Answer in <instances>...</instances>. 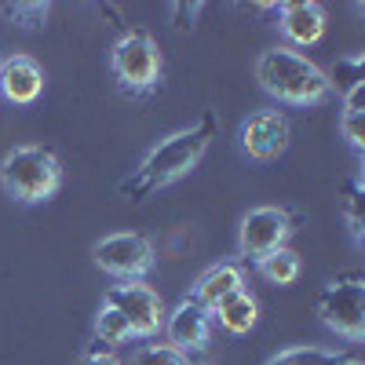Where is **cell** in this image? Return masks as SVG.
<instances>
[{
  "instance_id": "obj_20",
  "label": "cell",
  "mask_w": 365,
  "mask_h": 365,
  "mask_svg": "<svg viewBox=\"0 0 365 365\" xmlns=\"http://www.w3.org/2000/svg\"><path fill=\"white\" fill-rule=\"evenodd\" d=\"M344 351H325V347H292L282 351L278 358H270L267 365H336Z\"/></svg>"
},
{
  "instance_id": "obj_21",
  "label": "cell",
  "mask_w": 365,
  "mask_h": 365,
  "mask_svg": "<svg viewBox=\"0 0 365 365\" xmlns=\"http://www.w3.org/2000/svg\"><path fill=\"white\" fill-rule=\"evenodd\" d=\"M135 365H190V358L179 354V351L168 347V344H150V347H143V351L135 354Z\"/></svg>"
},
{
  "instance_id": "obj_22",
  "label": "cell",
  "mask_w": 365,
  "mask_h": 365,
  "mask_svg": "<svg viewBox=\"0 0 365 365\" xmlns=\"http://www.w3.org/2000/svg\"><path fill=\"white\" fill-rule=\"evenodd\" d=\"M361 120H365V110H344V117H340L344 139L358 150V154L365 150V125H361Z\"/></svg>"
},
{
  "instance_id": "obj_5",
  "label": "cell",
  "mask_w": 365,
  "mask_h": 365,
  "mask_svg": "<svg viewBox=\"0 0 365 365\" xmlns=\"http://www.w3.org/2000/svg\"><path fill=\"white\" fill-rule=\"evenodd\" d=\"M110 70H113V81L120 84V91H128V96H150L161 84L165 63H161V51L150 34H125L113 44Z\"/></svg>"
},
{
  "instance_id": "obj_24",
  "label": "cell",
  "mask_w": 365,
  "mask_h": 365,
  "mask_svg": "<svg viewBox=\"0 0 365 365\" xmlns=\"http://www.w3.org/2000/svg\"><path fill=\"white\" fill-rule=\"evenodd\" d=\"M84 365H120V361H117V354L103 351V344H96V347L84 354Z\"/></svg>"
},
{
  "instance_id": "obj_4",
  "label": "cell",
  "mask_w": 365,
  "mask_h": 365,
  "mask_svg": "<svg viewBox=\"0 0 365 365\" xmlns=\"http://www.w3.org/2000/svg\"><path fill=\"white\" fill-rule=\"evenodd\" d=\"M318 318L347 344L365 340V274L344 270L318 292Z\"/></svg>"
},
{
  "instance_id": "obj_10",
  "label": "cell",
  "mask_w": 365,
  "mask_h": 365,
  "mask_svg": "<svg viewBox=\"0 0 365 365\" xmlns=\"http://www.w3.org/2000/svg\"><path fill=\"white\" fill-rule=\"evenodd\" d=\"M165 332H168V347H175L179 354H205L208 340H212V311H205L201 303H194L190 296L179 299V307L172 314H165Z\"/></svg>"
},
{
  "instance_id": "obj_12",
  "label": "cell",
  "mask_w": 365,
  "mask_h": 365,
  "mask_svg": "<svg viewBox=\"0 0 365 365\" xmlns=\"http://www.w3.org/2000/svg\"><path fill=\"white\" fill-rule=\"evenodd\" d=\"M278 29L282 37L296 48H311L325 37V11L311 0H292L278 8Z\"/></svg>"
},
{
  "instance_id": "obj_17",
  "label": "cell",
  "mask_w": 365,
  "mask_h": 365,
  "mask_svg": "<svg viewBox=\"0 0 365 365\" xmlns=\"http://www.w3.org/2000/svg\"><path fill=\"white\" fill-rule=\"evenodd\" d=\"M329 88L340 91V96H347L351 88H358L365 81V55H340L336 63H332V70L325 73Z\"/></svg>"
},
{
  "instance_id": "obj_3",
  "label": "cell",
  "mask_w": 365,
  "mask_h": 365,
  "mask_svg": "<svg viewBox=\"0 0 365 365\" xmlns=\"http://www.w3.org/2000/svg\"><path fill=\"white\" fill-rule=\"evenodd\" d=\"M0 182H4L8 197H15L19 205H41L63 187V165H58L51 146H15L0 161Z\"/></svg>"
},
{
  "instance_id": "obj_2",
  "label": "cell",
  "mask_w": 365,
  "mask_h": 365,
  "mask_svg": "<svg viewBox=\"0 0 365 365\" xmlns=\"http://www.w3.org/2000/svg\"><path fill=\"white\" fill-rule=\"evenodd\" d=\"M256 81L259 88L267 91L270 99H278L285 106H322L332 88L325 81V73L311 63V58H303L299 51L292 48H270L256 58Z\"/></svg>"
},
{
  "instance_id": "obj_18",
  "label": "cell",
  "mask_w": 365,
  "mask_h": 365,
  "mask_svg": "<svg viewBox=\"0 0 365 365\" xmlns=\"http://www.w3.org/2000/svg\"><path fill=\"white\" fill-rule=\"evenodd\" d=\"M48 11L51 8L44 4V0H15V4H0V15L11 19L22 29H41L48 22Z\"/></svg>"
},
{
  "instance_id": "obj_14",
  "label": "cell",
  "mask_w": 365,
  "mask_h": 365,
  "mask_svg": "<svg viewBox=\"0 0 365 365\" xmlns=\"http://www.w3.org/2000/svg\"><path fill=\"white\" fill-rule=\"evenodd\" d=\"M220 318V325L230 332V336H245V332H252L256 329V322H259V303H256V296L252 292H245V289H237L234 296H227L216 311H212Z\"/></svg>"
},
{
  "instance_id": "obj_15",
  "label": "cell",
  "mask_w": 365,
  "mask_h": 365,
  "mask_svg": "<svg viewBox=\"0 0 365 365\" xmlns=\"http://www.w3.org/2000/svg\"><path fill=\"white\" fill-rule=\"evenodd\" d=\"M132 340H135V332H132L128 318L103 303V311L96 314V344H103V347H125Z\"/></svg>"
},
{
  "instance_id": "obj_1",
  "label": "cell",
  "mask_w": 365,
  "mask_h": 365,
  "mask_svg": "<svg viewBox=\"0 0 365 365\" xmlns=\"http://www.w3.org/2000/svg\"><path fill=\"white\" fill-rule=\"evenodd\" d=\"M216 135H220V117H216V110H205L190 128L168 135L165 143H158L154 150H150V154L143 158V165L128 179H120L117 194L125 201H135V205L146 201V197H154L158 190L172 187L175 179L190 175Z\"/></svg>"
},
{
  "instance_id": "obj_23",
  "label": "cell",
  "mask_w": 365,
  "mask_h": 365,
  "mask_svg": "<svg viewBox=\"0 0 365 365\" xmlns=\"http://www.w3.org/2000/svg\"><path fill=\"white\" fill-rule=\"evenodd\" d=\"M197 15H201V4H175V8H172V19H175L179 34L194 29V19H197Z\"/></svg>"
},
{
  "instance_id": "obj_13",
  "label": "cell",
  "mask_w": 365,
  "mask_h": 365,
  "mask_svg": "<svg viewBox=\"0 0 365 365\" xmlns=\"http://www.w3.org/2000/svg\"><path fill=\"white\" fill-rule=\"evenodd\" d=\"M237 289H245V274H241V267H234V263H220V267L205 270L201 278H197L190 299L201 303L205 311H216L220 303H223L227 296H234Z\"/></svg>"
},
{
  "instance_id": "obj_6",
  "label": "cell",
  "mask_w": 365,
  "mask_h": 365,
  "mask_svg": "<svg viewBox=\"0 0 365 365\" xmlns=\"http://www.w3.org/2000/svg\"><path fill=\"white\" fill-rule=\"evenodd\" d=\"M91 256H96V263L106 274H113V278H120V282H143L158 263V252H154V245H150V237L132 234V230L103 237L99 245L91 249Z\"/></svg>"
},
{
  "instance_id": "obj_11",
  "label": "cell",
  "mask_w": 365,
  "mask_h": 365,
  "mask_svg": "<svg viewBox=\"0 0 365 365\" xmlns=\"http://www.w3.org/2000/svg\"><path fill=\"white\" fill-rule=\"evenodd\" d=\"M44 91V70L37 66V58L29 55H11L0 63V96L15 106L37 103Z\"/></svg>"
},
{
  "instance_id": "obj_8",
  "label": "cell",
  "mask_w": 365,
  "mask_h": 365,
  "mask_svg": "<svg viewBox=\"0 0 365 365\" xmlns=\"http://www.w3.org/2000/svg\"><path fill=\"white\" fill-rule=\"evenodd\" d=\"M103 303L128 318V325H132V332L139 340L158 336L161 325H165V303H161V296L150 285H143V282H120V285L106 289Z\"/></svg>"
},
{
  "instance_id": "obj_19",
  "label": "cell",
  "mask_w": 365,
  "mask_h": 365,
  "mask_svg": "<svg viewBox=\"0 0 365 365\" xmlns=\"http://www.w3.org/2000/svg\"><path fill=\"white\" fill-rule=\"evenodd\" d=\"M361 179H347L344 182V220L351 227V237L354 245H361L365 241V220H361Z\"/></svg>"
},
{
  "instance_id": "obj_16",
  "label": "cell",
  "mask_w": 365,
  "mask_h": 365,
  "mask_svg": "<svg viewBox=\"0 0 365 365\" xmlns=\"http://www.w3.org/2000/svg\"><path fill=\"white\" fill-rule=\"evenodd\" d=\"M256 267H259V274H263L270 285H292V282L299 278V256H296L292 249L270 252V256H263Z\"/></svg>"
},
{
  "instance_id": "obj_25",
  "label": "cell",
  "mask_w": 365,
  "mask_h": 365,
  "mask_svg": "<svg viewBox=\"0 0 365 365\" xmlns=\"http://www.w3.org/2000/svg\"><path fill=\"white\" fill-rule=\"evenodd\" d=\"M336 365H361V361H358V358H351V354H344V358H340Z\"/></svg>"
},
{
  "instance_id": "obj_9",
  "label": "cell",
  "mask_w": 365,
  "mask_h": 365,
  "mask_svg": "<svg viewBox=\"0 0 365 365\" xmlns=\"http://www.w3.org/2000/svg\"><path fill=\"white\" fill-rule=\"evenodd\" d=\"M289 139H292V125H289V117L278 113V110H259V113L241 120V128H237V143H241V150H245L252 161L282 158L289 150Z\"/></svg>"
},
{
  "instance_id": "obj_7",
  "label": "cell",
  "mask_w": 365,
  "mask_h": 365,
  "mask_svg": "<svg viewBox=\"0 0 365 365\" xmlns=\"http://www.w3.org/2000/svg\"><path fill=\"white\" fill-rule=\"evenodd\" d=\"M296 230V216L285 208H274V205H263V208H252L245 220H241V230H237V249L245 259L259 263L263 256L285 249L289 234Z\"/></svg>"
}]
</instances>
